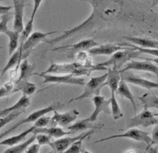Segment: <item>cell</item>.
Masks as SVG:
<instances>
[{
    "mask_svg": "<svg viewBox=\"0 0 158 153\" xmlns=\"http://www.w3.org/2000/svg\"><path fill=\"white\" fill-rule=\"evenodd\" d=\"M157 49H158V47H157Z\"/></svg>",
    "mask_w": 158,
    "mask_h": 153,
    "instance_id": "obj_52",
    "label": "cell"
},
{
    "mask_svg": "<svg viewBox=\"0 0 158 153\" xmlns=\"http://www.w3.org/2000/svg\"><path fill=\"white\" fill-rule=\"evenodd\" d=\"M125 153H136L135 151L133 149H130V150H127V151L125 152Z\"/></svg>",
    "mask_w": 158,
    "mask_h": 153,
    "instance_id": "obj_47",
    "label": "cell"
},
{
    "mask_svg": "<svg viewBox=\"0 0 158 153\" xmlns=\"http://www.w3.org/2000/svg\"><path fill=\"white\" fill-rule=\"evenodd\" d=\"M110 106H111V113L114 120H118L123 117V114L122 113L121 108H120L119 103L116 99L115 94L111 93V97L110 98Z\"/></svg>",
    "mask_w": 158,
    "mask_h": 153,
    "instance_id": "obj_31",
    "label": "cell"
},
{
    "mask_svg": "<svg viewBox=\"0 0 158 153\" xmlns=\"http://www.w3.org/2000/svg\"><path fill=\"white\" fill-rule=\"evenodd\" d=\"M30 104L31 102L30 97L22 95L14 105L8 107L7 108L0 110V118L6 117L7 114L14 113V112L15 111L25 110V109L27 108L28 106H30Z\"/></svg>",
    "mask_w": 158,
    "mask_h": 153,
    "instance_id": "obj_21",
    "label": "cell"
},
{
    "mask_svg": "<svg viewBox=\"0 0 158 153\" xmlns=\"http://www.w3.org/2000/svg\"><path fill=\"white\" fill-rule=\"evenodd\" d=\"M13 87L14 85L12 84L11 82H7V83L4 84L2 88H0V98L9 96L11 93Z\"/></svg>",
    "mask_w": 158,
    "mask_h": 153,
    "instance_id": "obj_38",
    "label": "cell"
},
{
    "mask_svg": "<svg viewBox=\"0 0 158 153\" xmlns=\"http://www.w3.org/2000/svg\"><path fill=\"white\" fill-rule=\"evenodd\" d=\"M45 134L51 137L56 138H60L69 134H73L72 132L65 131L60 126H49L44 128H36L32 134Z\"/></svg>",
    "mask_w": 158,
    "mask_h": 153,
    "instance_id": "obj_22",
    "label": "cell"
},
{
    "mask_svg": "<svg viewBox=\"0 0 158 153\" xmlns=\"http://www.w3.org/2000/svg\"><path fill=\"white\" fill-rule=\"evenodd\" d=\"M156 116V114L152 113L148 109H143L138 114L127 120L126 129H133L138 126L148 128L156 126L158 124V119Z\"/></svg>",
    "mask_w": 158,
    "mask_h": 153,
    "instance_id": "obj_6",
    "label": "cell"
},
{
    "mask_svg": "<svg viewBox=\"0 0 158 153\" xmlns=\"http://www.w3.org/2000/svg\"><path fill=\"white\" fill-rule=\"evenodd\" d=\"M131 48L130 47L126 46L124 44H99L98 46L90 49L88 52L89 55L92 56H111L118 51Z\"/></svg>",
    "mask_w": 158,
    "mask_h": 153,
    "instance_id": "obj_14",
    "label": "cell"
},
{
    "mask_svg": "<svg viewBox=\"0 0 158 153\" xmlns=\"http://www.w3.org/2000/svg\"><path fill=\"white\" fill-rule=\"evenodd\" d=\"M36 129V127L33 125L30 128H29L27 130H24L21 132V133L11 136V137L6 138L5 140H2V142H0V145L3 146H8V147H11L16 145V144H19L21 142H22L24 139H26L27 136L34 132V130Z\"/></svg>",
    "mask_w": 158,
    "mask_h": 153,
    "instance_id": "obj_23",
    "label": "cell"
},
{
    "mask_svg": "<svg viewBox=\"0 0 158 153\" xmlns=\"http://www.w3.org/2000/svg\"><path fill=\"white\" fill-rule=\"evenodd\" d=\"M95 133L94 130H91L90 131L85 132L84 133L79 134L78 136H73V137H62L58 138L55 141L52 142L49 144V147L52 148V149L55 151L56 153H63L65 151L72 145V144L75 142L79 139H81L84 137L88 138L91 134Z\"/></svg>",
    "mask_w": 158,
    "mask_h": 153,
    "instance_id": "obj_9",
    "label": "cell"
},
{
    "mask_svg": "<svg viewBox=\"0 0 158 153\" xmlns=\"http://www.w3.org/2000/svg\"><path fill=\"white\" fill-rule=\"evenodd\" d=\"M40 147L41 146L37 143H32L26 148L23 153H39Z\"/></svg>",
    "mask_w": 158,
    "mask_h": 153,
    "instance_id": "obj_40",
    "label": "cell"
},
{
    "mask_svg": "<svg viewBox=\"0 0 158 153\" xmlns=\"http://www.w3.org/2000/svg\"><path fill=\"white\" fill-rule=\"evenodd\" d=\"M107 68L98 67V66H87L80 62L57 64L51 63L49 68L45 71L41 72L44 74H56V75H72L80 77L82 76H89L94 71L106 70Z\"/></svg>",
    "mask_w": 158,
    "mask_h": 153,
    "instance_id": "obj_2",
    "label": "cell"
},
{
    "mask_svg": "<svg viewBox=\"0 0 158 153\" xmlns=\"http://www.w3.org/2000/svg\"><path fill=\"white\" fill-rule=\"evenodd\" d=\"M84 1V0H83ZM92 6V11L85 21L78 26L64 31L61 36L45 42L50 44H56L74 35L90 31L99 28L103 23L107 22L117 18L122 13L124 0H84Z\"/></svg>",
    "mask_w": 158,
    "mask_h": 153,
    "instance_id": "obj_1",
    "label": "cell"
},
{
    "mask_svg": "<svg viewBox=\"0 0 158 153\" xmlns=\"http://www.w3.org/2000/svg\"><path fill=\"white\" fill-rule=\"evenodd\" d=\"M152 7L158 6V0H152Z\"/></svg>",
    "mask_w": 158,
    "mask_h": 153,
    "instance_id": "obj_46",
    "label": "cell"
},
{
    "mask_svg": "<svg viewBox=\"0 0 158 153\" xmlns=\"http://www.w3.org/2000/svg\"><path fill=\"white\" fill-rule=\"evenodd\" d=\"M103 125H95L92 122L90 121L88 118L80 120L76 122L73 123L67 127V130L68 131L72 132L73 134H76L78 132H83L89 129H102Z\"/></svg>",
    "mask_w": 158,
    "mask_h": 153,
    "instance_id": "obj_18",
    "label": "cell"
},
{
    "mask_svg": "<svg viewBox=\"0 0 158 153\" xmlns=\"http://www.w3.org/2000/svg\"><path fill=\"white\" fill-rule=\"evenodd\" d=\"M53 115L51 117L49 125L50 126H60L61 128L71 125L80 114V113L76 109L71 110L65 113H60L57 110L53 111Z\"/></svg>",
    "mask_w": 158,
    "mask_h": 153,
    "instance_id": "obj_10",
    "label": "cell"
},
{
    "mask_svg": "<svg viewBox=\"0 0 158 153\" xmlns=\"http://www.w3.org/2000/svg\"><path fill=\"white\" fill-rule=\"evenodd\" d=\"M85 138L86 137H84L81 139H79L77 141L73 142L63 153H81L84 151V149H83V141Z\"/></svg>",
    "mask_w": 158,
    "mask_h": 153,
    "instance_id": "obj_33",
    "label": "cell"
},
{
    "mask_svg": "<svg viewBox=\"0 0 158 153\" xmlns=\"http://www.w3.org/2000/svg\"><path fill=\"white\" fill-rule=\"evenodd\" d=\"M24 113H25V110L15 111V112H14V113H11L9 114H7V116H6V117L0 118V130Z\"/></svg>",
    "mask_w": 158,
    "mask_h": 153,
    "instance_id": "obj_32",
    "label": "cell"
},
{
    "mask_svg": "<svg viewBox=\"0 0 158 153\" xmlns=\"http://www.w3.org/2000/svg\"><path fill=\"white\" fill-rule=\"evenodd\" d=\"M12 14L10 12L2 15L1 20H0V34H6V33L10 30L7 27V25L11 19Z\"/></svg>",
    "mask_w": 158,
    "mask_h": 153,
    "instance_id": "obj_35",
    "label": "cell"
},
{
    "mask_svg": "<svg viewBox=\"0 0 158 153\" xmlns=\"http://www.w3.org/2000/svg\"><path fill=\"white\" fill-rule=\"evenodd\" d=\"M99 45V43L95 41L94 39H86L74 44L56 48L53 49L52 51L59 50V49H67L69 52V57H73L77 53L88 51L91 48L98 46Z\"/></svg>",
    "mask_w": 158,
    "mask_h": 153,
    "instance_id": "obj_11",
    "label": "cell"
},
{
    "mask_svg": "<svg viewBox=\"0 0 158 153\" xmlns=\"http://www.w3.org/2000/svg\"><path fill=\"white\" fill-rule=\"evenodd\" d=\"M92 101L94 105V110L91 113V116L89 117L90 121L94 122L98 119L99 115L102 113H106L107 114H110V100H106V98L100 94L98 96H95L92 98Z\"/></svg>",
    "mask_w": 158,
    "mask_h": 153,
    "instance_id": "obj_13",
    "label": "cell"
},
{
    "mask_svg": "<svg viewBox=\"0 0 158 153\" xmlns=\"http://www.w3.org/2000/svg\"><path fill=\"white\" fill-rule=\"evenodd\" d=\"M51 122V117H48V116H43L39 118L37 121L34 122V125L36 128H44L48 127Z\"/></svg>",
    "mask_w": 158,
    "mask_h": 153,
    "instance_id": "obj_37",
    "label": "cell"
},
{
    "mask_svg": "<svg viewBox=\"0 0 158 153\" xmlns=\"http://www.w3.org/2000/svg\"><path fill=\"white\" fill-rule=\"evenodd\" d=\"M13 2L14 7V30L22 34L24 28L23 15L25 7L26 6V0H13Z\"/></svg>",
    "mask_w": 158,
    "mask_h": 153,
    "instance_id": "obj_15",
    "label": "cell"
},
{
    "mask_svg": "<svg viewBox=\"0 0 158 153\" xmlns=\"http://www.w3.org/2000/svg\"><path fill=\"white\" fill-rule=\"evenodd\" d=\"M2 48H2V46H0V50H1V49H2Z\"/></svg>",
    "mask_w": 158,
    "mask_h": 153,
    "instance_id": "obj_49",
    "label": "cell"
},
{
    "mask_svg": "<svg viewBox=\"0 0 158 153\" xmlns=\"http://www.w3.org/2000/svg\"><path fill=\"white\" fill-rule=\"evenodd\" d=\"M143 106V109L156 108L157 110V113L156 114L158 116V96L153 93H145L142 96L138 97Z\"/></svg>",
    "mask_w": 158,
    "mask_h": 153,
    "instance_id": "obj_27",
    "label": "cell"
},
{
    "mask_svg": "<svg viewBox=\"0 0 158 153\" xmlns=\"http://www.w3.org/2000/svg\"><path fill=\"white\" fill-rule=\"evenodd\" d=\"M141 59L150 61V62H152L154 63L155 64L158 66V57H156V58H141Z\"/></svg>",
    "mask_w": 158,
    "mask_h": 153,
    "instance_id": "obj_45",
    "label": "cell"
},
{
    "mask_svg": "<svg viewBox=\"0 0 158 153\" xmlns=\"http://www.w3.org/2000/svg\"><path fill=\"white\" fill-rule=\"evenodd\" d=\"M122 78L126 81L127 83L134 84L135 86H139L141 88H143L149 90L158 88V83H157V82L145 79V78H143L138 77L133 75V74L122 76Z\"/></svg>",
    "mask_w": 158,
    "mask_h": 153,
    "instance_id": "obj_17",
    "label": "cell"
},
{
    "mask_svg": "<svg viewBox=\"0 0 158 153\" xmlns=\"http://www.w3.org/2000/svg\"><path fill=\"white\" fill-rule=\"evenodd\" d=\"M23 60V57L22 56V53L21 49L18 48L17 50H16L13 54H12L9 60H8L7 63L5 66V67L3 68L1 72V76H3L4 74H6L8 70L13 68L14 66H15L17 64H19L21 63V62Z\"/></svg>",
    "mask_w": 158,
    "mask_h": 153,
    "instance_id": "obj_29",
    "label": "cell"
},
{
    "mask_svg": "<svg viewBox=\"0 0 158 153\" xmlns=\"http://www.w3.org/2000/svg\"><path fill=\"white\" fill-rule=\"evenodd\" d=\"M125 38L127 41H129L137 46L144 48H155L158 47V40H155L149 38H139V37H130L126 36Z\"/></svg>",
    "mask_w": 158,
    "mask_h": 153,
    "instance_id": "obj_25",
    "label": "cell"
},
{
    "mask_svg": "<svg viewBox=\"0 0 158 153\" xmlns=\"http://www.w3.org/2000/svg\"><path fill=\"white\" fill-rule=\"evenodd\" d=\"M130 138V139L134 140L135 141L143 142L145 144H146L148 146H149L151 144V136H149V134L148 132L143 131L141 130L137 129L135 128L130 129L128 130L123 132L122 134L112 135L110 136H107V137H106V138H102L100 140H96V141L95 142V143L97 144L99 142L107 141V140H113L115 138Z\"/></svg>",
    "mask_w": 158,
    "mask_h": 153,
    "instance_id": "obj_7",
    "label": "cell"
},
{
    "mask_svg": "<svg viewBox=\"0 0 158 153\" xmlns=\"http://www.w3.org/2000/svg\"><path fill=\"white\" fill-rule=\"evenodd\" d=\"M0 77H2V76H1V74H0Z\"/></svg>",
    "mask_w": 158,
    "mask_h": 153,
    "instance_id": "obj_51",
    "label": "cell"
},
{
    "mask_svg": "<svg viewBox=\"0 0 158 153\" xmlns=\"http://www.w3.org/2000/svg\"><path fill=\"white\" fill-rule=\"evenodd\" d=\"M2 1H4V0H0V2H2Z\"/></svg>",
    "mask_w": 158,
    "mask_h": 153,
    "instance_id": "obj_50",
    "label": "cell"
},
{
    "mask_svg": "<svg viewBox=\"0 0 158 153\" xmlns=\"http://www.w3.org/2000/svg\"><path fill=\"white\" fill-rule=\"evenodd\" d=\"M126 46L134 48L135 50L139 51L141 53H145V54H149L153 56H156V57H158V49L155 48H144L137 46L134 44H124Z\"/></svg>",
    "mask_w": 158,
    "mask_h": 153,
    "instance_id": "obj_34",
    "label": "cell"
},
{
    "mask_svg": "<svg viewBox=\"0 0 158 153\" xmlns=\"http://www.w3.org/2000/svg\"><path fill=\"white\" fill-rule=\"evenodd\" d=\"M36 89L35 84L29 80H17L14 85L11 94L21 92L24 96H30L35 93Z\"/></svg>",
    "mask_w": 158,
    "mask_h": 153,
    "instance_id": "obj_20",
    "label": "cell"
},
{
    "mask_svg": "<svg viewBox=\"0 0 158 153\" xmlns=\"http://www.w3.org/2000/svg\"><path fill=\"white\" fill-rule=\"evenodd\" d=\"M57 31L49 32H34L30 35V36L26 40V41L19 45V48L22 51V53H26L30 55L33 49L35 48L37 45L41 42H45L47 37L56 34Z\"/></svg>",
    "mask_w": 158,
    "mask_h": 153,
    "instance_id": "obj_8",
    "label": "cell"
},
{
    "mask_svg": "<svg viewBox=\"0 0 158 153\" xmlns=\"http://www.w3.org/2000/svg\"><path fill=\"white\" fill-rule=\"evenodd\" d=\"M12 6H0V15H2L6 13L10 12V11L12 9Z\"/></svg>",
    "mask_w": 158,
    "mask_h": 153,
    "instance_id": "obj_43",
    "label": "cell"
},
{
    "mask_svg": "<svg viewBox=\"0 0 158 153\" xmlns=\"http://www.w3.org/2000/svg\"><path fill=\"white\" fill-rule=\"evenodd\" d=\"M158 145V124L154 127L152 130L151 136V144L149 146Z\"/></svg>",
    "mask_w": 158,
    "mask_h": 153,
    "instance_id": "obj_39",
    "label": "cell"
},
{
    "mask_svg": "<svg viewBox=\"0 0 158 153\" xmlns=\"http://www.w3.org/2000/svg\"><path fill=\"white\" fill-rule=\"evenodd\" d=\"M34 75L39 76L44 79L43 84H69L76 86H84L85 79L81 77H76L72 75H56V74H44L34 73Z\"/></svg>",
    "mask_w": 158,
    "mask_h": 153,
    "instance_id": "obj_5",
    "label": "cell"
},
{
    "mask_svg": "<svg viewBox=\"0 0 158 153\" xmlns=\"http://www.w3.org/2000/svg\"><path fill=\"white\" fill-rule=\"evenodd\" d=\"M51 153H52V152H51Z\"/></svg>",
    "mask_w": 158,
    "mask_h": 153,
    "instance_id": "obj_53",
    "label": "cell"
},
{
    "mask_svg": "<svg viewBox=\"0 0 158 153\" xmlns=\"http://www.w3.org/2000/svg\"><path fill=\"white\" fill-rule=\"evenodd\" d=\"M35 136L36 134H33L31 137L27 139V140L25 141L24 142L19 143L18 144H16L14 146H11L10 148H7L2 153H23L24 151H26V148L30 145L31 144L34 142L35 140Z\"/></svg>",
    "mask_w": 158,
    "mask_h": 153,
    "instance_id": "obj_30",
    "label": "cell"
},
{
    "mask_svg": "<svg viewBox=\"0 0 158 153\" xmlns=\"http://www.w3.org/2000/svg\"><path fill=\"white\" fill-rule=\"evenodd\" d=\"M108 72L106 80L104 82V86H107L111 90V93L115 94L120 81L122 80V74L119 70L113 68H107Z\"/></svg>",
    "mask_w": 158,
    "mask_h": 153,
    "instance_id": "obj_19",
    "label": "cell"
},
{
    "mask_svg": "<svg viewBox=\"0 0 158 153\" xmlns=\"http://www.w3.org/2000/svg\"><path fill=\"white\" fill-rule=\"evenodd\" d=\"M140 54L141 53L139 51L135 50L132 48L128 49H123V50H120L114 53L113 55H111L109 60L95 65L98 67L106 68L107 67L112 66L113 68L120 70V68L123 65L126 64L129 61L135 58H140Z\"/></svg>",
    "mask_w": 158,
    "mask_h": 153,
    "instance_id": "obj_3",
    "label": "cell"
},
{
    "mask_svg": "<svg viewBox=\"0 0 158 153\" xmlns=\"http://www.w3.org/2000/svg\"><path fill=\"white\" fill-rule=\"evenodd\" d=\"M19 64L20 73L18 80H29L33 75H34L35 65L29 63L27 58L23 60Z\"/></svg>",
    "mask_w": 158,
    "mask_h": 153,
    "instance_id": "obj_24",
    "label": "cell"
},
{
    "mask_svg": "<svg viewBox=\"0 0 158 153\" xmlns=\"http://www.w3.org/2000/svg\"><path fill=\"white\" fill-rule=\"evenodd\" d=\"M6 35L9 38L8 52H9V56H11L18 48L19 40L21 34L17 31L9 30Z\"/></svg>",
    "mask_w": 158,
    "mask_h": 153,
    "instance_id": "obj_28",
    "label": "cell"
},
{
    "mask_svg": "<svg viewBox=\"0 0 158 153\" xmlns=\"http://www.w3.org/2000/svg\"><path fill=\"white\" fill-rule=\"evenodd\" d=\"M107 76V74L106 73L102 76L91 78L88 83L85 84L84 92L79 96L71 99L69 101V103L84 100V99L100 94V91L104 86V82L106 80Z\"/></svg>",
    "mask_w": 158,
    "mask_h": 153,
    "instance_id": "obj_4",
    "label": "cell"
},
{
    "mask_svg": "<svg viewBox=\"0 0 158 153\" xmlns=\"http://www.w3.org/2000/svg\"></svg>",
    "mask_w": 158,
    "mask_h": 153,
    "instance_id": "obj_54",
    "label": "cell"
},
{
    "mask_svg": "<svg viewBox=\"0 0 158 153\" xmlns=\"http://www.w3.org/2000/svg\"><path fill=\"white\" fill-rule=\"evenodd\" d=\"M138 70V71H143L154 74L158 79V66L150 61H136L131 60L130 62H127L122 70H120V73L122 74L128 70Z\"/></svg>",
    "mask_w": 158,
    "mask_h": 153,
    "instance_id": "obj_12",
    "label": "cell"
},
{
    "mask_svg": "<svg viewBox=\"0 0 158 153\" xmlns=\"http://www.w3.org/2000/svg\"><path fill=\"white\" fill-rule=\"evenodd\" d=\"M19 126V125H18V124L16 123L15 125H14V126H12L11 128H10V129H8L6 131L2 132V134H0V140H1L2 138H3L4 137H6V136H7L10 133H11V132L13 131V130H14L15 129H18Z\"/></svg>",
    "mask_w": 158,
    "mask_h": 153,
    "instance_id": "obj_42",
    "label": "cell"
},
{
    "mask_svg": "<svg viewBox=\"0 0 158 153\" xmlns=\"http://www.w3.org/2000/svg\"><path fill=\"white\" fill-rule=\"evenodd\" d=\"M51 136L45 134H36L35 140H37V144L40 146L43 145H49L51 144Z\"/></svg>",
    "mask_w": 158,
    "mask_h": 153,
    "instance_id": "obj_36",
    "label": "cell"
},
{
    "mask_svg": "<svg viewBox=\"0 0 158 153\" xmlns=\"http://www.w3.org/2000/svg\"><path fill=\"white\" fill-rule=\"evenodd\" d=\"M115 94L124 98L127 99L128 100H130V102L131 103L133 107H134V112L136 111V105H135L134 95H133L131 90L130 89V88H129L127 82L124 80H123L122 78L119 82L118 88L117 90H116Z\"/></svg>",
    "mask_w": 158,
    "mask_h": 153,
    "instance_id": "obj_26",
    "label": "cell"
},
{
    "mask_svg": "<svg viewBox=\"0 0 158 153\" xmlns=\"http://www.w3.org/2000/svg\"><path fill=\"white\" fill-rule=\"evenodd\" d=\"M42 2H43V0H34V7H33V11H32V14H31V16L30 18V19L33 20V21H34L35 15L37 14V11H38Z\"/></svg>",
    "mask_w": 158,
    "mask_h": 153,
    "instance_id": "obj_41",
    "label": "cell"
},
{
    "mask_svg": "<svg viewBox=\"0 0 158 153\" xmlns=\"http://www.w3.org/2000/svg\"><path fill=\"white\" fill-rule=\"evenodd\" d=\"M145 152H148V153H158V147L148 146Z\"/></svg>",
    "mask_w": 158,
    "mask_h": 153,
    "instance_id": "obj_44",
    "label": "cell"
},
{
    "mask_svg": "<svg viewBox=\"0 0 158 153\" xmlns=\"http://www.w3.org/2000/svg\"><path fill=\"white\" fill-rule=\"evenodd\" d=\"M62 106H63V104H61L60 102H56L54 103V104H52L48 106L45 107V108L37 110L34 112V113H31L26 118H24L22 120V121L18 122L19 125L21 126L27 123H31V122L34 123L39 118L43 117V116L46 115L49 113H52V112L57 110V109L60 108Z\"/></svg>",
    "mask_w": 158,
    "mask_h": 153,
    "instance_id": "obj_16",
    "label": "cell"
},
{
    "mask_svg": "<svg viewBox=\"0 0 158 153\" xmlns=\"http://www.w3.org/2000/svg\"><path fill=\"white\" fill-rule=\"evenodd\" d=\"M81 153H91V152L88 151H86V150H84V151H83Z\"/></svg>",
    "mask_w": 158,
    "mask_h": 153,
    "instance_id": "obj_48",
    "label": "cell"
}]
</instances>
